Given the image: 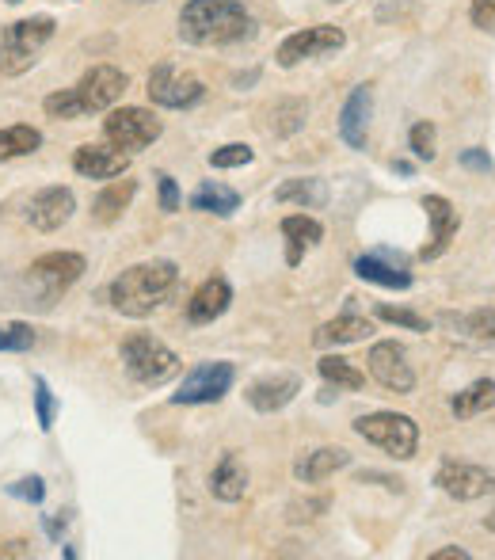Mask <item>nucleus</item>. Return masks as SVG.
I'll use <instances>...</instances> for the list:
<instances>
[{
  "label": "nucleus",
  "instance_id": "8",
  "mask_svg": "<svg viewBox=\"0 0 495 560\" xmlns=\"http://www.w3.org/2000/svg\"><path fill=\"white\" fill-rule=\"evenodd\" d=\"M347 46V35L332 27V23H320V27H305V31H294L286 39L278 42V54L275 61L282 69H294L305 58H320V54H336Z\"/></svg>",
  "mask_w": 495,
  "mask_h": 560
},
{
  "label": "nucleus",
  "instance_id": "22",
  "mask_svg": "<svg viewBox=\"0 0 495 560\" xmlns=\"http://www.w3.org/2000/svg\"><path fill=\"white\" fill-rule=\"evenodd\" d=\"M351 465V454L343 450V446H320L313 454H305V458L294 465V477L301 484H317V480L332 477L339 469H347Z\"/></svg>",
  "mask_w": 495,
  "mask_h": 560
},
{
  "label": "nucleus",
  "instance_id": "10",
  "mask_svg": "<svg viewBox=\"0 0 495 560\" xmlns=\"http://www.w3.org/2000/svg\"><path fill=\"white\" fill-rule=\"evenodd\" d=\"M233 381H237L233 362H202L183 378L179 393H172V404H218L233 389Z\"/></svg>",
  "mask_w": 495,
  "mask_h": 560
},
{
  "label": "nucleus",
  "instance_id": "35",
  "mask_svg": "<svg viewBox=\"0 0 495 560\" xmlns=\"http://www.w3.org/2000/svg\"><path fill=\"white\" fill-rule=\"evenodd\" d=\"M377 317L389 320V324H400L408 332H431V320L412 313V309H393V305H377Z\"/></svg>",
  "mask_w": 495,
  "mask_h": 560
},
{
  "label": "nucleus",
  "instance_id": "42",
  "mask_svg": "<svg viewBox=\"0 0 495 560\" xmlns=\"http://www.w3.org/2000/svg\"><path fill=\"white\" fill-rule=\"evenodd\" d=\"M0 557H31V545L27 541H4L0 545Z\"/></svg>",
  "mask_w": 495,
  "mask_h": 560
},
{
  "label": "nucleus",
  "instance_id": "29",
  "mask_svg": "<svg viewBox=\"0 0 495 560\" xmlns=\"http://www.w3.org/2000/svg\"><path fill=\"white\" fill-rule=\"evenodd\" d=\"M42 145V134L35 126H4L0 130V160L31 157Z\"/></svg>",
  "mask_w": 495,
  "mask_h": 560
},
{
  "label": "nucleus",
  "instance_id": "33",
  "mask_svg": "<svg viewBox=\"0 0 495 560\" xmlns=\"http://www.w3.org/2000/svg\"><path fill=\"white\" fill-rule=\"evenodd\" d=\"M31 347H35V328L27 320L0 324V351H31Z\"/></svg>",
  "mask_w": 495,
  "mask_h": 560
},
{
  "label": "nucleus",
  "instance_id": "1",
  "mask_svg": "<svg viewBox=\"0 0 495 560\" xmlns=\"http://www.w3.org/2000/svg\"><path fill=\"white\" fill-rule=\"evenodd\" d=\"M179 286V267L172 260H149L126 267L119 279L111 282L107 298L115 305V313L122 317H149L157 313L164 301L176 294Z\"/></svg>",
  "mask_w": 495,
  "mask_h": 560
},
{
  "label": "nucleus",
  "instance_id": "12",
  "mask_svg": "<svg viewBox=\"0 0 495 560\" xmlns=\"http://www.w3.org/2000/svg\"><path fill=\"white\" fill-rule=\"evenodd\" d=\"M370 378L389 389V393H412L416 389V370L408 362V351L396 340H381L370 347Z\"/></svg>",
  "mask_w": 495,
  "mask_h": 560
},
{
  "label": "nucleus",
  "instance_id": "3",
  "mask_svg": "<svg viewBox=\"0 0 495 560\" xmlns=\"http://www.w3.org/2000/svg\"><path fill=\"white\" fill-rule=\"evenodd\" d=\"M126 92V73L115 65H96L77 80V88H65L42 100V111L50 119H80L92 111H111Z\"/></svg>",
  "mask_w": 495,
  "mask_h": 560
},
{
  "label": "nucleus",
  "instance_id": "31",
  "mask_svg": "<svg viewBox=\"0 0 495 560\" xmlns=\"http://www.w3.org/2000/svg\"><path fill=\"white\" fill-rule=\"evenodd\" d=\"M305 119H309V103L305 100H278L271 107V130H275L278 138L297 134L305 126Z\"/></svg>",
  "mask_w": 495,
  "mask_h": 560
},
{
  "label": "nucleus",
  "instance_id": "5",
  "mask_svg": "<svg viewBox=\"0 0 495 560\" xmlns=\"http://www.w3.org/2000/svg\"><path fill=\"white\" fill-rule=\"evenodd\" d=\"M54 27L58 23L50 16H31V20H16L4 39H0V73L4 77H20L35 65V54H39L46 42L54 39Z\"/></svg>",
  "mask_w": 495,
  "mask_h": 560
},
{
  "label": "nucleus",
  "instance_id": "43",
  "mask_svg": "<svg viewBox=\"0 0 495 560\" xmlns=\"http://www.w3.org/2000/svg\"><path fill=\"white\" fill-rule=\"evenodd\" d=\"M469 553L465 549H438V553H431V560H465Z\"/></svg>",
  "mask_w": 495,
  "mask_h": 560
},
{
  "label": "nucleus",
  "instance_id": "41",
  "mask_svg": "<svg viewBox=\"0 0 495 560\" xmlns=\"http://www.w3.org/2000/svg\"><path fill=\"white\" fill-rule=\"evenodd\" d=\"M469 16L480 31H495V0H473L469 4Z\"/></svg>",
  "mask_w": 495,
  "mask_h": 560
},
{
  "label": "nucleus",
  "instance_id": "11",
  "mask_svg": "<svg viewBox=\"0 0 495 560\" xmlns=\"http://www.w3.org/2000/svg\"><path fill=\"white\" fill-rule=\"evenodd\" d=\"M435 484L450 496V500H480L495 492V473L484 465H469V461H442L435 473Z\"/></svg>",
  "mask_w": 495,
  "mask_h": 560
},
{
  "label": "nucleus",
  "instance_id": "14",
  "mask_svg": "<svg viewBox=\"0 0 495 560\" xmlns=\"http://www.w3.org/2000/svg\"><path fill=\"white\" fill-rule=\"evenodd\" d=\"M355 275L366 282H377V286H385V290H408V286H412L408 260H404L400 252H389V248H377L370 256H358Z\"/></svg>",
  "mask_w": 495,
  "mask_h": 560
},
{
  "label": "nucleus",
  "instance_id": "39",
  "mask_svg": "<svg viewBox=\"0 0 495 560\" xmlns=\"http://www.w3.org/2000/svg\"><path fill=\"white\" fill-rule=\"evenodd\" d=\"M157 187H160V210H164V214H176V210H179V187H176V180H172L168 172H160Z\"/></svg>",
  "mask_w": 495,
  "mask_h": 560
},
{
  "label": "nucleus",
  "instance_id": "23",
  "mask_svg": "<svg viewBox=\"0 0 495 560\" xmlns=\"http://www.w3.org/2000/svg\"><path fill=\"white\" fill-rule=\"evenodd\" d=\"M374 332V324L366 317H358V313H343V317L328 320V324H320L313 343H317L320 351H328V347H343V343H358L366 340Z\"/></svg>",
  "mask_w": 495,
  "mask_h": 560
},
{
  "label": "nucleus",
  "instance_id": "6",
  "mask_svg": "<svg viewBox=\"0 0 495 560\" xmlns=\"http://www.w3.org/2000/svg\"><path fill=\"white\" fill-rule=\"evenodd\" d=\"M355 435L366 439L370 446H377V450H385V454L396 461L416 458L419 427L412 416H400V412H370V416L355 420Z\"/></svg>",
  "mask_w": 495,
  "mask_h": 560
},
{
  "label": "nucleus",
  "instance_id": "38",
  "mask_svg": "<svg viewBox=\"0 0 495 560\" xmlns=\"http://www.w3.org/2000/svg\"><path fill=\"white\" fill-rule=\"evenodd\" d=\"M16 500H27V503H42V496H46V484H42V477H23L16 480L12 488H8Z\"/></svg>",
  "mask_w": 495,
  "mask_h": 560
},
{
  "label": "nucleus",
  "instance_id": "18",
  "mask_svg": "<svg viewBox=\"0 0 495 560\" xmlns=\"http://www.w3.org/2000/svg\"><path fill=\"white\" fill-rule=\"evenodd\" d=\"M73 168L88 180H115L130 168V153H122L119 145H80L73 153Z\"/></svg>",
  "mask_w": 495,
  "mask_h": 560
},
{
  "label": "nucleus",
  "instance_id": "20",
  "mask_svg": "<svg viewBox=\"0 0 495 560\" xmlns=\"http://www.w3.org/2000/svg\"><path fill=\"white\" fill-rule=\"evenodd\" d=\"M297 393H301V381L294 374H275V378H263L248 389V404L263 416H271V412H282Z\"/></svg>",
  "mask_w": 495,
  "mask_h": 560
},
{
  "label": "nucleus",
  "instance_id": "16",
  "mask_svg": "<svg viewBox=\"0 0 495 560\" xmlns=\"http://www.w3.org/2000/svg\"><path fill=\"white\" fill-rule=\"evenodd\" d=\"M370 115H374V88L358 84L355 92L347 96V103H343V111H339V138L347 141L351 149H366Z\"/></svg>",
  "mask_w": 495,
  "mask_h": 560
},
{
  "label": "nucleus",
  "instance_id": "7",
  "mask_svg": "<svg viewBox=\"0 0 495 560\" xmlns=\"http://www.w3.org/2000/svg\"><path fill=\"white\" fill-rule=\"evenodd\" d=\"M103 134H107L111 145H119L122 153H138V149L153 145L164 134V122L145 107H119V111H111L103 119Z\"/></svg>",
  "mask_w": 495,
  "mask_h": 560
},
{
  "label": "nucleus",
  "instance_id": "19",
  "mask_svg": "<svg viewBox=\"0 0 495 560\" xmlns=\"http://www.w3.org/2000/svg\"><path fill=\"white\" fill-rule=\"evenodd\" d=\"M229 305H233V286L221 279V275H214V279H206L191 294V301H187V320L191 324H214Z\"/></svg>",
  "mask_w": 495,
  "mask_h": 560
},
{
  "label": "nucleus",
  "instance_id": "27",
  "mask_svg": "<svg viewBox=\"0 0 495 560\" xmlns=\"http://www.w3.org/2000/svg\"><path fill=\"white\" fill-rule=\"evenodd\" d=\"M450 408H454L457 420H473V416H484L488 408H495V381H488V378L473 381L469 389H461V393H457Z\"/></svg>",
  "mask_w": 495,
  "mask_h": 560
},
{
  "label": "nucleus",
  "instance_id": "45",
  "mask_svg": "<svg viewBox=\"0 0 495 560\" xmlns=\"http://www.w3.org/2000/svg\"><path fill=\"white\" fill-rule=\"evenodd\" d=\"M138 4H141V0H138Z\"/></svg>",
  "mask_w": 495,
  "mask_h": 560
},
{
  "label": "nucleus",
  "instance_id": "32",
  "mask_svg": "<svg viewBox=\"0 0 495 560\" xmlns=\"http://www.w3.org/2000/svg\"><path fill=\"white\" fill-rule=\"evenodd\" d=\"M275 202H301V206H324L328 202V187L324 180H290L275 191Z\"/></svg>",
  "mask_w": 495,
  "mask_h": 560
},
{
  "label": "nucleus",
  "instance_id": "17",
  "mask_svg": "<svg viewBox=\"0 0 495 560\" xmlns=\"http://www.w3.org/2000/svg\"><path fill=\"white\" fill-rule=\"evenodd\" d=\"M423 210H427V221H431V240L423 244V260H438L446 248H450V240L457 237V225H461V218H457L454 202L442 199V195H427L423 199Z\"/></svg>",
  "mask_w": 495,
  "mask_h": 560
},
{
  "label": "nucleus",
  "instance_id": "9",
  "mask_svg": "<svg viewBox=\"0 0 495 560\" xmlns=\"http://www.w3.org/2000/svg\"><path fill=\"white\" fill-rule=\"evenodd\" d=\"M149 100L157 103V107H172V111H183V107H195L202 96H206V88H202V80L195 73H183L176 65H157L153 73H149Z\"/></svg>",
  "mask_w": 495,
  "mask_h": 560
},
{
  "label": "nucleus",
  "instance_id": "24",
  "mask_svg": "<svg viewBox=\"0 0 495 560\" xmlns=\"http://www.w3.org/2000/svg\"><path fill=\"white\" fill-rule=\"evenodd\" d=\"M210 492H214L221 503L244 500V492H248V469L237 461V454H225L218 469L210 473Z\"/></svg>",
  "mask_w": 495,
  "mask_h": 560
},
{
  "label": "nucleus",
  "instance_id": "25",
  "mask_svg": "<svg viewBox=\"0 0 495 560\" xmlns=\"http://www.w3.org/2000/svg\"><path fill=\"white\" fill-rule=\"evenodd\" d=\"M442 324H450L454 336H465L476 347H495V309H476V313H465V317L442 313Z\"/></svg>",
  "mask_w": 495,
  "mask_h": 560
},
{
  "label": "nucleus",
  "instance_id": "21",
  "mask_svg": "<svg viewBox=\"0 0 495 560\" xmlns=\"http://www.w3.org/2000/svg\"><path fill=\"white\" fill-rule=\"evenodd\" d=\"M282 237H286V263L297 267L305 248H317L324 240V225L317 218H305V214H290V218H282Z\"/></svg>",
  "mask_w": 495,
  "mask_h": 560
},
{
  "label": "nucleus",
  "instance_id": "4",
  "mask_svg": "<svg viewBox=\"0 0 495 560\" xmlns=\"http://www.w3.org/2000/svg\"><path fill=\"white\" fill-rule=\"evenodd\" d=\"M122 366L126 374L145 385V389H160L179 374V355L160 343L157 336H145V332H134L130 340L122 343Z\"/></svg>",
  "mask_w": 495,
  "mask_h": 560
},
{
  "label": "nucleus",
  "instance_id": "44",
  "mask_svg": "<svg viewBox=\"0 0 495 560\" xmlns=\"http://www.w3.org/2000/svg\"><path fill=\"white\" fill-rule=\"evenodd\" d=\"M8 4H23V0H8Z\"/></svg>",
  "mask_w": 495,
  "mask_h": 560
},
{
  "label": "nucleus",
  "instance_id": "34",
  "mask_svg": "<svg viewBox=\"0 0 495 560\" xmlns=\"http://www.w3.org/2000/svg\"><path fill=\"white\" fill-rule=\"evenodd\" d=\"M252 160H256V153H252L248 145H240V141L221 145V149L210 153V164H214V168H244V164H252Z\"/></svg>",
  "mask_w": 495,
  "mask_h": 560
},
{
  "label": "nucleus",
  "instance_id": "30",
  "mask_svg": "<svg viewBox=\"0 0 495 560\" xmlns=\"http://www.w3.org/2000/svg\"><path fill=\"white\" fill-rule=\"evenodd\" d=\"M317 370L320 378L328 381V385H336V389H362L366 385V374L351 359H339V355H324L317 362Z\"/></svg>",
  "mask_w": 495,
  "mask_h": 560
},
{
  "label": "nucleus",
  "instance_id": "13",
  "mask_svg": "<svg viewBox=\"0 0 495 560\" xmlns=\"http://www.w3.org/2000/svg\"><path fill=\"white\" fill-rule=\"evenodd\" d=\"M84 267H88V263H84L80 252H46V256H39L27 271H31V282L42 286V298L50 305V301L58 298V294H65V290L84 275Z\"/></svg>",
  "mask_w": 495,
  "mask_h": 560
},
{
  "label": "nucleus",
  "instance_id": "37",
  "mask_svg": "<svg viewBox=\"0 0 495 560\" xmlns=\"http://www.w3.org/2000/svg\"><path fill=\"white\" fill-rule=\"evenodd\" d=\"M35 416H39L42 431L54 427V393H50L46 378H35Z\"/></svg>",
  "mask_w": 495,
  "mask_h": 560
},
{
  "label": "nucleus",
  "instance_id": "28",
  "mask_svg": "<svg viewBox=\"0 0 495 560\" xmlns=\"http://www.w3.org/2000/svg\"><path fill=\"white\" fill-rule=\"evenodd\" d=\"M134 195H138V183L134 180H119V183H111V187H103L96 206H92V210H96V221H103V225L119 221L122 210L134 202Z\"/></svg>",
  "mask_w": 495,
  "mask_h": 560
},
{
  "label": "nucleus",
  "instance_id": "2",
  "mask_svg": "<svg viewBox=\"0 0 495 560\" xmlns=\"http://www.w3.org/2000/svg\"><path fill=\"white\" fill-rule=\"evenodd\" d=\"M252 31L240 0H187L179 12V39L191 46H229Z\"/></svg>",
  "mask_w": 495,
  "mask_h": 560
},
{
  "label": "nucleus",
  "instance_id": "26",
  "mask_svg": "<svg viewBox=\"0 0 495 560\" xmlns=\"http://www.w3.org/2000/svg\"><path fill=\"white\" fill-rule=\"evenodd\" d=\"M191 210H202V214H218V218H233V214L240 210V195L233 191V187H225V183L206 180L195 191V195H191Z\"/></svg>",
  "mask_w": 495,
  "mask_h": 560
},
{
  "label": "nucleus",
  "instance_id": "36",
  "mask_svg": "<svg viewBox=\"0 0 495 560\" xmlns=\"http://www.w3.org/2000/svg\"><path fill=\"white\" fill-rule=\"evenodd\" d=\"M408 145H412V153L419 160H435V126L431 122H416L412 126V134H408Z\"/></svg>",
  "mask_w": 495,
  "mask_h": 560
},
{
  "label": "nucleus",
  "instance_id": "40",
  "mask_svg": "<svg viewBox=\"0 0 495 560\" xmlns=\"http://www.w3.org/2000/svg\"><path fill=\"white\" fill-rule=\"evenodd\" d=\"M461 168H469V172H492V157H488V149H461V157H457Z\"/></svg>",
  "mask_w": 495,
  "mask_h": 560
},
{
  "label": "nucleus",
  "instance_id": "15",
  "mask_svg": "<svg viewBox=\"0 0 495 560\" xmlns=\"http://www.w3.org/2000/svg\"><path fill=\"white\" fill-rule=\"evenodd\" d=\"M73 210H77V199H73L69 187H46L27 206V221L39 233H54V229H61L65 221L73 218Z\"/></svg>",
  "mask_w": 495,
  "mask_h": 560
}]
</instances>
